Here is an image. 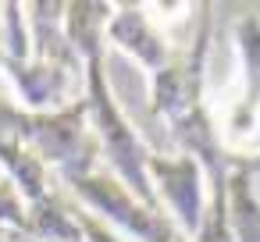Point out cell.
<instances>
[{
	"label": "cell",
	"instance_id": "cell-2",
	"mask_svg": "<svg viewBox=\"0 0 260 242\" xmlns=\"http://www.w3.org/2000/svg\"><path fill=\"white\" fill-rule=\"evenodd\" d=\"M146 178L153 196H164L168 210L178 217V228L185 238H196L207 217L203 206V164L189 153H157L150 150L146 157Z\"/></svg>",
	"mask_w": 260,
	"mask_h": 242
},
{
	"label": "cell",
	"instance_id": "cell-3",
	"mask_svg": "<svg viewBox=\"0 0 260 242\" xmlns=\"http://www.w3.org/2000/svg\"><path fill=\"white\" fill-rule=\"evenodd\" d=\"M104 40L125 54H132L143 68H150L153 75L164 72L178 54L175 47L150 25V18L143 15V4H125V8H111L107 15V29H104Z\"/></svg>",
	"mask_w": 260,
	"mask_h": 242
},
{
	"label": "cell",
	"instance_id": "cell-4",
	"mask_svg": "<svg viewBox=\"0 0 260 242\" xmlns=\"http://www.w3.org/2000/svg\"><path fill=\"white\" fill-rule=\"evenodd\" d=\"M224 206L232 242H260V199L253 192V167L235 164L224 178Z\"/></svg>",
	"mask_w": 260,
	"mask_h": 242
},
{
	"label": "cell",
	"instance_id": "cell-1",
	"mask_svg": "<svg viewBox=\"0 0 260 242\" xmlns=\"http://www.w3.org/2000/svg\"><path fill=\"white\" fill-rule=\"evenodd\" d=\"M75 199L82 206L93 210L96 221H104L107 228H114L118 235H125L128 242H175V231L171 224L153 210L146 206L114 171H104V167H93L89 175L82 178H72L64 182Z\"/></svg>",
	"mask_w": 260,
	"mask_h": 242
}]
</instances>
